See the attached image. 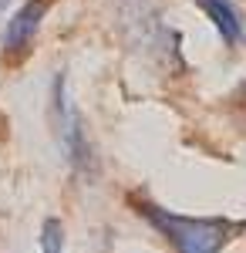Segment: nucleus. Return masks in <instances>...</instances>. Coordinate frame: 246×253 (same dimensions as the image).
<instances>
[{
	"label": "nucleus",
	"instance_id": "nucleus-1",
	"mask_svg": "<svg viewBox=\"0 0 246 253\" xmlns=\"http://www.w3.org/2000/svg\"><path fill=\"white\" fill-rule=\"evenodd\" d=\"M138 216H145L159 233L169 240L175 253H219L236 233H243L246 223H233L223 216H179L149 199H138Z\"/></svg>",
	"mask_w": 246,
	"mask_h": 253
},
{
	"label": "nucleus",
	"instance_id": "nucleus-5",
	"mask_svg": "<svg viewBox=\"0 0 246 253\" xmlns=\"http://www.w3.org/2000/svg\"><path fill=\"white\" fill-rule=\"evenodd\" d=\"M61 250H64V226H61V219H44L41 253H61Z\"/></svg>",
	"mask_w": 246,
	"mask_h": 253
},
{
	"label": "nucleus",
	"instance_id": "nucleus-4",
	"mask_svg": "<svg viewBox=\"0 0 246 253\" xmlns=\"http://www.w3.org/2000/svg\"><path fill=\"white\" fill-rule=\"evenodd\" d=\"M203 7V14L212 20V27L219 31V38L226 44H240L243 41V20H240V10L229 3V0H192Z\"/></svg>",
	"mask_w": 246,
	"mask_h": 253
},
{
	"label": "nucleus",
	"instance_id": "nucleus-7",
	"mask_svg": "<svg viewBox=\"0 0 246 253\" xmlns=\"http://www.w3.org/2000/svg\"><path fill=\"white\" fill-rule=\"evenodd\" d=\"M7 3H10V0H0V14H3V10H7Z\"/></svg>",
	"mask_w": 246,
	"mask_h": 253
},
{
	"label": "nucleus",
	"instance_id": "nucleus-3",
	"mask_svg": "<svg viewBox=\"0 0 246 253\" xmlns=\"http://www.w3.org/2000/svg\"><path fill=\"white\" fill-rule=\"evenodd\" d=\"M51 3L54 0H24V7L14 14V20L7 24V34H3V47H7L10 58L27 54V47H31V41L38 34L44 14L51 10Z\"/></svg>",
	"mask_w": 246,
	"mask_h": 253
},
{
	"label": "nucleus",
	"instance_id": "nucleus-6",
	"mask_svg": "<svg viewBox=\"0 0 246 253\" xmlns=\"http://www.w3.org/2000/svg\"><path fill=\"white\" fill-rule=\"evenodd\" d=\"M236 108H240V118H243V125H246V88L240 91V98H236Z\"/></svg>",
	"mask_w": 246,
	"mask_h": 253
},
{
	"label": "nucleus",
	"instance_id": "nucleus-2",
	"mask_svg": "<svg viewBox=\"0 0 246 253\" xmlns=\"http://www.w3.org/2000/svg\"><path fill=\"white\" fill-rule=\"evenodd\" d=\"M51 108H54V125H57V138L68 152V162L75 166L78 172L95 169V156H91V142L84 132V122L78 115V108L68 101V81L64 75L54 78V91H51Z\"/></svg>",
	"mask_w": 246,
	"mask_h": 253
}]
</instances>
